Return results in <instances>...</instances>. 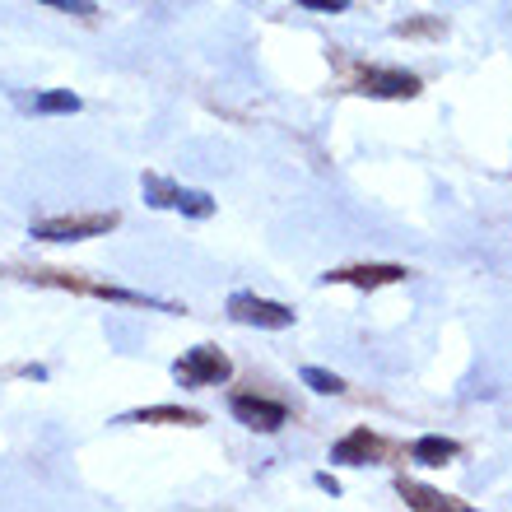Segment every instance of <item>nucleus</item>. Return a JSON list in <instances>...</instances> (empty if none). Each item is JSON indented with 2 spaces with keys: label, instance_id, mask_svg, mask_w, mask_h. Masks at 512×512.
Wrapping results in <instances>:
<instances>
[{
  "label": "nucleus",
  "instance_id": "nucleus-1",
  "mask_svg": "<svg viewBox=\"0 0 512 512\" xmlns=\"http://www.w3.org/2000/svg\"><path fill=\"white\" fill-rule=\"evenodd\" d=\"M117 229V215H61V219H38L33 238L42 243H80V238H98V233Z\"/></svg>",
  "mask_w": 512,
  "mask_h": 512
},
{
  "label": "nucleus",
  "instance_id": "nucleus-2",
  "mask_svg": "<svg viewBox=\"0 0 512 512\" xmlns=\"http://www.w3.org/2000/svg\"><path fill=\"white\" fill-rule=\"evenodd\" d=\"M145 196H149V205H159V210H182V215H191V219L215 215V201H210L205 191L173 187V182H163V177H145Z\"/></svg>",
  "mask_w": 512,
  "mask_h": 512
},
{
  "label": "nucleus",
  "instance_id": "nucleus-3",
  "mask_svg": "<svg viewBox=\"0 0 512 512\" xmlns=\"http://www.w3.org/2000/svg\"><path fill=\"white\" fill-rule=\"evenodd\" d=\"M173 373L182 387H215V382L229 378V359L219 350H210V345H196V350H187L177 359Z\"/></svg>",
  "mask_w": 512,
  "mask_h": 512
},
{
  "label": "nucleus",
  "instance_id": "nucleus-4",
  "mask_svg": "<svg viewBox=\"0 0 512 512\" xmlns=\"http://www.w3.org/2000/svg\"><path fill=\"white\" fill-rule=\"evenodd\" d=\"M229 317L238 326H261V331H284V326H294V312L284 308V303H270V298H256V294H233Z\"/></svg>",
  "mask_w": 512,
  "mask_h": 512
},
{
  "label": "nucleus",
  "instance_id": "nucleus-5",
  "mask_svg": "<svg viewBox=\"0 0 512 512\" xmlns=\"http://www.w3.org/2000/svg\"><path fill=\"white\" fill-rule=\"evenodd\" d=\"M233 415H238V424H247V429L256 433H280L284 429V405L275 401H261V396H233Z\"/></svg>",
  "mask_w": 512,
  "mask_h": 512
},
{
  "label": "nucleus",
  "instance_id": "nucleus-6",
  "mask_svg": "<svg viewBox=\"0 0 512 512\" xmlns=\"http://www.w3.org/2000/svg\"><path fill=\"white\" fill-rule=\"evenodd\" d=\"M378 457H382V443L368 429H354L350 438H340L331 447V461H340V466H368V461H378Z\"/></svg>",
  "mask_w": 512,
  "mask_h": 512
},
{
  "label": "nucleus",
  "instance_id": "nucleus-7",
  "mask_svg": "<svg viewBox=\"0 0 512 512\" xmlns=\"http://www.w3.org/2000/svg\"><path fill=\"white\" fill-rule=\"evenodd\" d=\"M364 94H373V98H415L419 80L415 75H405V70H368Z\"/></svg>",
  "mask_w": 512,
  "mask_h": 512
},
{
  "label": "nucleus",
  "instance_id": "nucleus-8",
  "mask_svg": "<svg viewBox=\"0 0 512 512\" xmlns=\"http://www.w3.org/2000/svg\"><path fill=\"white\" fill-rule=\"evenodd\" d=\"M326 280L359 284V289H378V284H401L405 280V266H345V270H331Z\"/></svg>",
  "mask_w": 512,
  "mask_h": 512
},
{
  "label": "nucleus",
  "instance_id": "nucleus-9",
  "mask_svg": "<svg viewBox=\"0 0 512 512\" xmlns=\"http://www.w3.org/2000/svg\"><path fill=\"white\" fill-rule=\"evenodd\" d=\"M457 452H461V443H452L443 433H424V438L410 447V461H419V466H447Z\"/></svg>",
  "mask_w": 512,
  "mask_h": 512
},
{
  "label": "nucleus",
  "instance_id": "nucleus-10",
  "mask_svg": "<svg viewBox=\"0 0 512 512\" xmlns=\"http://www.w3.org/2000/svg\"><path fill=\"white\" fill-rule=\"evenodd\" d=\"M401 499L405 508H419V512H466V503L457 499H447V494H438V489H424V485H405L401 480Z\"/></svg>",
  "mask_w": 512,
  "mask_h": 512
},
{
  "label": "nucleus",
  "instance_id": "nucleus-11",
  "mask_svg": "<svg viewBox=\"0 0 512 512\" xmlns=\"http://www.w3.org/2000/svg\"><path fill=\"white\" fill-rule=\"evenodd\" d=\"M140 424H201L196 410H177V405H154V410H140Z\"/></svg>",
  "mask_w": 512,
  "mask_h": 512
},
{
  "label": "nucleus",
  "instance_id": "nucleus-12",
  "mask_svg": "<svg viewBox=\"0 0 512 512\" xmlns=\"http://www.w3.org/2000/svg\"><path fill=\"white\" fill-rule=\"evenodd\" d=\"M33 112H80V98L70 94V89H52V94L33 98Z\"/></svg>",
  "mask_w": 512,
  "mask_h": 512
},
{
  "label": "nucleus",
  "instance_id": "nucleus-13",
  "mask_svg": "<svg viewBox=\"0 0 512 512\" xmlns=\"http://www.w3.org/2000/svg\"><path fill=\"white\" fill-rule=\"evenodd\" d=\"M303 382H308L317 396H340V391H345V382H340L336 373H326V368H303Z\"/></svg>",
  "mask_w": 512,
  "mask_h": 512
},
{
  "label": "nucleus",
  "instance_id": "nucleus-14",
  "mask_svg": "<svg viewBox=\"0 0 512 512\" xmlns=\"http://www.w3.org/2000/svg\"><path fill=\"white\" fill-rule=\"evenodd\" d=\"M42 5H56V10H70V14H80V19H94L98 5L94 0H42Z\"/></svg>",
  "mask_w": 512,
  "mask_h": 512
},
{
  "label": "nucleus",
  "instance_id": "nucleus-15",
  "mask_svg": "<svg viewBox=\"0 0 512 512\" xmlns=\"http://www.w3.org/2000/svg\"><path fill=\"white\" fill-rule=\"evenodd\" d=\"M298 5H308V10H326V14L345 10V0H298Z\"/></svg>",
  "mask_w": 512,
  "mask_h": 512
}]
</instances>
